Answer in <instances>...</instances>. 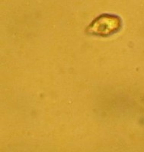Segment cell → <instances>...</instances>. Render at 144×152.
I'll return each mask as SVG.
<instances>
[{"label": "cell", "instance_id": "cell-1", "mask_svg": "<svg viewBox=\"0 0 144 152\" xmlns=\"http://www.w3.org/2000/svg\"><path fill=\"white\" fill-rule=\"evenodd\" d=\"M121 20L115 15L103 14L96 18L87 28L89 34L108 37L118 32L121 28Z\"/></svg>", "mask_w": 144, "mask_h": 152}]
</instances>
